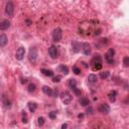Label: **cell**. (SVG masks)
Instances as JSON below:
<instances>
[{
	"mask_svg": "<svg viewBox=\"0 0 129 129\" xmlns=\"http://www.w3.org/2000/svg\"><path fill=\"white\" fill-rule=\"evenodd\" d=\"M116 97H117V92L116 91H110L108 94V98L111 102H115L116 101Z\"/></svg>",
	"mask_w": 129,
	"mask_h": 129,
	"instance_id": "2e32d148",
	"label": "cell"
},
{
	"mask_svg": "<svg viewBox=\"0 0 129 129\" xmlns=\"http://www.w3.org/2000/svg\"><path fill=\"white\" fill-rule=\"evenodd\" d=\"M22 122H23V123H27V118H26V114H25V112H23V118H22Z\"/></svg>",
	"mask_w": 129,
	"mask_h": 129,
	"instance_id": "4dcf8cb0",
	"label": "cell"
},
{
	"mask_svg": "<svg viewBox=\"0 0 129 129\" xmlns=\"http://www.w3.org/2000/svg\"><path fill=\"white\" fill-rule=\"evenodd\" d=\"M123 66L128 68L129 67V56H124L123 58Z\"/></svg>",
	"mask_w": 129,
	"mask_h": 129,
	"instance_id": "d4e9b609",
	"label": "cell"
},
{
	"mask_svg": "<svg viewBox=\"0 0 129 129\" xmlns=\"http://www.w3.org/2000/svg\"><path fill=\"white\" fill-rule=\"evenodd\" d=\"M98 110H99V112L102 113V114H108V113H110V110H111V109H110V106H109L108 104L102 103V104L99 106Z\"/></svg>",
	"mask_w": 129,
	"mask_h": 129,
	"instance_id": "ba28073f",
	"label": "cell"
},
{
	"mask_svg": "<svg viewBox=\"0 0 129 129\" xmlns=\"http://www.w3.org/2000/svg\"><path fill=\"white\" fill-rule=\"evenodd\" d=\"M82 50H83V52L86 55H89L91 53V46H90V44L87 43V42H83L82 43Z\"/></svg>",
	"mask_w": 129,
	"mask_h": 129,
	"instance_id": "8fae6325",
	"label": "cell"
},
{
	"mask_svg": "<svg viewBox=\"0 0 129 129\" xmlns=\"http://www.w3.org/2000/svg\"><path fill=\"white\" fill-rule=\"evenodd\" d=\"M87 113L88 114H93V108L92 107H89V109L87 110Z\"/></svg>",
	"mask_w": 129,
	"mask_h": 129,
	"instance_id": "1f68e13d",
	"label": "cell"
},
{
	"mask_svg": "<svg viewBox=\"0 0 129 129\" xmlns=\"http://www.w3.org/2000/svg\"><path fill=\"white\" fill-rule=\"evenodd\" d=\"M69 85H70V87H71L72 89H74V88L77 87V81L74 80V79H71L70 82H69Z\"/></svg>",
	"mask_w": 129,
	"mask_h": 129,
	"instance_id": "cb8c5ba5",
	"label": "cell"
},
{
	"mask_svg": "<svg viewBox=\"0 0 129 129\" xmlns=\"http://www.w3.org/2000/svg\"><path fill=\"white\" fill-rule=\"evenodd\" d=\"M7 42H8L7 36L2 33V34L0 35V46H1V47H4V46L7 44Z\"/></svg>",
	"mask_w": 129,
	"mask_h": 129,
	"instance_id": "9a60e30c",
	"label": "cell"
},
{
	"mask_svg": "<svg viewBox=\"0 0 129 129\" xmlns=\"http://www.w3.org/2000/svg\"><path fill=\"white\" fill-rule=\"evenodd\" d=\"M79 103H80L81 106L86 107V106H89V105H90V100H89L87 97H81V98L79 99Z\"/></svg>",
	"mask_w": 129,
	"mask_h": 129,
	"instance_id": "4fadbf2b",
	"label": "cell"
},
{
	"mask_svg": "<svg viewBox=\"0 0 129 129\" xmlns=\"http://www.w3.org/2000/svg\"><path fill=\"white\" fill-rule=\"evenodd\" d=\"M48 54H49V56L51 58H56L57 57V54H58V51H57L56 46L50 45L49 48H48Z\"/></svg>",
	"mask_w": 129,
	"mask_h": 129,
	"instance_id": "9c48e42d",
	"label": "cell"
},
{
	"mask_svg": "<svg viewBox=\"0 0 129 129\" xmlns=\"http://www.w3.org/2000/svg\"><path fill=\"white\" fill-rule=\"evenodd\" d=\"M60 79H61V77H60V76H56V77H53V79H52V82H54V83H58V82L60 81Z\"/></svg>",
	"mask_w": 129,
	"mask_h": 129,
	"instance_id": "f1b7e54d",
	"label": "cell"
},
{
	"mask_svg": "<svg viewBox=\"0 0 129 129\" xmlns=\"http://www.w3.org/2000/svg\"><path fill=\"white\" fill-rule=\"evenodd\" d=\"M40 72L44 75V76H46V77H52L53 76V72L51 71V70H47V69H41L40 70Z\"/></svg>",
	"mask_w": 129,
	"mask_h": 129,
	"instance_id": "ac0fdd59",
	"label": "cell"
},
{
	"mask_svg": "<svg viewBox=\"0 0 129 129\" xmlns=\"http://www.w3.org/2000/svg\"><path fill=\"white\" fill-rule=\"evenodd\" d=\"M42 92H43L45 95H47V96H53V91H52V89H51L50 87H48V86H43V87H42Z\"/></svg>",
	"mask_w": 129,
	"mask_h": 129,
	"instance_id": "5bb4252c",
	"label": "cell"
},
{
	"mask_svg": "<svg viewBox=\"0 0 129 129\" xmlns=\"http://www.w3.org/2000/svg\"><path fill=\"white\" fill-rule=\"evenodd\" d=\"M28 59L30 62L34 63L37 59V49L35 47H31L29 49V52H28Z\"/></svg>",
	"mask_w": 129,
	"mask_h": 129,
	"instance_id": "8992f818",
	"label": "cell"
},
{
	"mask_svg": "<svg viewBox=\"0 0 129 129\" xmlns=\"http://www.w3.org/2000/svg\"><path fill=\"white\" fill-rule=\"evenodd\" d=\"M10 21L8 20V19H4V20H2L1 21V23H0V29L1 30H6V29H8L9 27H10Z\"/></svg>",
	"mask_w": 129,
	"mask_h": 129,
	"instance_id": "7c38bea8",
	"label": "cell"
},
{
	"mask_svg": "<svg viewBox=\"0 0 129 129\" xmlns=\"http://www.w3.org/2000/svg\"><path fill=\"white\" fill-rule=\"evenodd\" d=\"M58 70H59L62 74H64V75H68V74H69V69H68V67L64 66V64H60V66L58 67Z\"/></svg>",
	"mask_w": 129,
	"mask_h": 129,
	"instance_id": "ffe728a7",
	"label": "cell"
},
{
	"mask_svg": "<svg viewBox=\"0 0 129 129\" xmlns=\"http://www.w3.org/2000/svg\"><path fill=\"white\" fill-rule=\"evenodd\" d=\"M24 54H25V48L23 46H20L17 50H16V54H15V57L16 59L18 60H21L23 57H24Z\"/></svg>",
	"mask_w": 129,
	"mask_h": 129,
	"instance_id": "30bf717a",
	"label": "cell"
},
{
	"mask_svg": "<svg viewBox=\"0 0 129 129\" xmlns=\"http://www.w3.org/2000/svg\"><path fill=\"white\" fill-rule=\"evenodd\" d=\"M27 89H28V92H29V93H32V92H34V91L36 90V86H35L33 83H30V84L28 85V88H27Z\"/></svg>",
	"mask_w": 129,
	"mask_h": 129,
	"instance_id": "603a6c76",
	"label": "cell"
},
{
	"mask_svg": "<svg viewBox=\"0 0 129 129\" xmlns=\"http://www.w3.org/2000/svg\"><path fill=\"white\" fill-rule=\"evenodd\" d=\"M5 12L8 16H12L13 12H14V5L12 2H7L6 6H5Z\"/></svg>",
	"mask_w": 129,
	"mask_h": 129,
	"instance_id": "52a82bcc",
	"label": "cell"
},
{
	"mask_svg": "<svg viewBox=\"0 0 129 129\" xmlns=\"http://www.w3.org/2000/svg\"><path fill=\"white\" fill-rule=\"evenodd\" d=\"M88 81H89V83H91V84H95V83L98 82V77H97L96 75H94V74L89 75V77H88Z\"/></svg>",
	"mask_w": 129,
	"mask_h": 129,
	"instance_id": "e0dca14e",
	"label": "cell"
},
{
	"mask_svg": "<svg viewBox=\"0 0 129 129\" xmlns=\"http://www.w3.org/2000/svg\"><path fill=\"white\" fill-rule=\"evenodd\" d=\"M114 54H115V49L114 48H109L108 51L105 54V59L108 63L110 64H114Z\"/></svg>",
	"mask_w": 129,
	"mask_h": 129,
	"instance_id": "3957f363",
	"label": "cell"
},
{
	"mask_svg": "<svg viewBox=\"0 0 129 129\" xmlns=\"http://www.w3.org/2000/svg\"><path fill=\"white\" fill-rule=\"evenodd\" d=\"M60 98H61V101H62V103H63L64 105L71 104V102H72V100H73L72 95H71L70 92H68V91L62 92V93L60 94Z\"/></svg>",
	"mask_w": 129,
	"mask_h": 129,
	"instance_id": "277c9868",
	"label": "cell"
},
{
	"mask_svg": "<svg viewBox=\"0 0 129 129\" xmlns=\"http://www.w3.org/2000/svg\"><path fill=\"white\" fill-rule=\"evenodd\" d=\"M83 116H84L83 114H80V115H79V118H83Z\"/></svg>",
	"mask_w": 129,
	"mask_h": 129,
	"instance_id": "e575fe53",
	"label": "cell"
},
{
	"mask_svg": "<svg viewBox=\"0 0 129 129\" xmlns=\"http://www.w3.org/2000/svg\"><path fill=\"white\" fill-rule=\"evenodd\" d=\"M73 72H74L76 75H80V74H81V70H80L78 67H76V66L73 68Z\"/></svg>",
	"mask_w": 129,
	"mask_h": 129,
	"instance_id": "484cf974",
	"label": "cell"
},
{
	"mask_svg": "<svg viewBox=\"0 0 129 129\" xmlns=\"http://www.w3.org/2000/svg\"><path fill=\"white\" fill-rule=\"evenodd\" d=\"M26 23H27V25H30L31 24V21L30 20H26Z\"/></svg>",
	"mask_w": 129,
	"mask_h": 129,
	"instance_id": "836d02e7",
	"label": "cell"
},
{
	"mask_svg": "<svg viewBox=\"0 0 129 129\" xmlns=\"http://www.w3.org/2000/svg\"><path fill=\"white\" fill-rule=\"evenodd\" d=\"M38 125L39 126H42L43 124H44V118L43 117H38Z\"/></svg>",
	"mask_w": 129,
	"mask_h": 129,
	"instance_id": "4316f807",
	"label": "cell"
},
{
	"mask_svg": "<svg viewBox=\"0 0 129 129\" xmlns=\"http://www.w3.org/2000/svg\"><path fill=\"white\" fill-rule=\"evenodd\" d=\"M3 105H4V107H5L6 109H9V108L11 107V102H10L7 98L3 97Z\"/></svg>",
	"mask_w": 129,
	"mask_h": 129,
	"instance_id": "44dd1931",
	"label": "cell"
},
{
	"mask_svg": "<svg viewBox=\"0 0 129 129\" xmlns=\"http://www.w3.org/2000/svg\"><path fill=\"white\" fill-rule=\"evenodd\" d=\"M56 117V112H50L49 113V118L50 119H55Z\"/></svg>",
	"mask_w": 129,
	"mask_h": 129,
	"instance_id": "f546056e",
	"label": "cell"
},
{
	"mask_svg": "<svg viewBox=\"0 0 129 129\" xmlns=\"http://www.w3.org/2000/svg\"><path fill=\"white\" fill-rule=\"evenodd\" d=\"M80 33L84 36H94L101 33L102 28L100 27V22L98 20L84 21L80 24Z\"/></svg>",
	"mask_w": 129,
	"mask_h": 129,
	"instance_id": "6da1fadb",
	"label": "cell"
},
{
	"mask_svg": "<svg viewBox=\"0 0 129 129\" xmlns=\"http://www.w3.org/2000/svg\"><path fill=\"white\" fill-rule=\"evenodd\" d=\"M91 67H92V70L93 71H100L101 69H102V67H103V64H102V57H101V55H95L93 58H92V60H91Z\"/></svg>",
	"mask_w": 129,
	"mask_h": 129,
	"instance_id": "7a4b0ae2",
	"label": "cell"
},
{
	"mask_svg": "<svg viewBox=\"0 0 129 129\" xmlns=\"http://www.w3.org/2000/svg\"><path fill=\"white\" fill-rule=\"evenodd\" d=\"M67 128H68V124L67 123H64V124L61 125V129H67Z\"/></svg>",
	"mask_w": 129,
	"mask_h": 129,
	"instance_id": "d6a6232c",
	"label": "cell"
},
{
	"mask_svg": "<svg viewBox=\"0 0 129 129\" xmlns=\"http://www.w3.org/2000/svg\"><path fill=\"white\" fill-rule=\"evenodd\" d=\"M36 108H37V104L36 103H31V102L28 103V109H29L30 112H32V113L35 112Z\"/></svg>",
	"mask_w": 129,
	"mask_h": 129,
	"instance_id": "d6986e66",
	"label": "cell"
},
{
	"mask_svg": "<svg viewBox=\"0 0 129 129\" xmlns=\"http://www.w3.org/2000/svg\"><path fill=\"white\" fill-rule=\"evenodd\" d=\"M61 37H62V30L59 27H56L52 32V39L53 41L58 42L61 40Z\"/></svg>",
	"mask_w": 129,
	"mask_h": 129,
	"instance_id": "5b68a950",
	"label": "cell"
},
{
	"mask_svg": "<svg viewBox=\"0 0 129 129\" xmlns=\"http://www.w3.org/2000/svg\"><path fill=\"white\" fill-rule=\"evenodd\" d=\"M109 75H110V73H109L108 71H105V72L100 73V78H101L102 80H105V79H107V78L109 77Z\"/></svg>",
	"mask_w": 129,
	"mask_h": 129,
	"instance_id": "7402d4cb",
	"label": "cell"
},
{
	"mask_svg": "<svg viewBox=\"0 0 129 129\" xmlns=\"http://www.w3.org/2000/svg\"><path fill=\"white\" fill-rule=\"evenodd\" d=\"M72 90L75 92V94H76L77 96H81V93H82V92H81V90H79L77 87H76V88H74V89H72Z\"/></svg>",
	"mask_w": 129,
	"mask_h": 129,
	"instance_id": "83f0119b",
	"label": "cell"
}]
</instances>
